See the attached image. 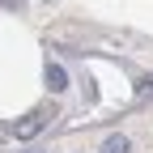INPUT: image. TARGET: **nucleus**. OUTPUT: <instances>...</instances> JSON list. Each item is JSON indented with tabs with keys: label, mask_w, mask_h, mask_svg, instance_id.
Segmentation results:
<instances>
[{
	"label": "nucleus",
	"mask_w": 153,
	"mask_h": 153,
	"mask_svg": "<svg viewBox=\"0 0 153 153\" xmlns=\"http://www.w3.org/2000/svg\"><path fill=\"white\" fill-rule=\"evenodd\" d=\"M43 128H47V115H26V119L13 128V136H17V140H34Z\"/></svg>",
	"instance_id": "obj_1"
},
{
	"label": "nucleus",
	"mask_w": 153,
	"mask_h": 153,
	"mask_svg": "<svg viewBox=\"0 0 153 153\" xmlns=\"http://www.w3.org/2000/svg\"><path fill=\"white\" fill-rule=\"evenodd\" d=\"M102 153H132V140L123 136V132H115V136L102 140Z\"/></svg>",
	"instance_id": "obj_2"
},
{
	"label": "nucleus",
	"mask_w": 153,
	"mask_h": 153,
	"mask_svg": "<svg viewBox=\"0 0 153 153\" xmlns=\"http://www.w3.org/2000/svg\"><path fill=\"white\" fill-rule=\"evenodd\" d=\"M47 85L60 94V89H68V72L60 68V64H47Z\"/></svg>",
	"instance_id": "obj_3"
},
{
	"label": "nucleus",
	"mask_w": 153,
	"mask_h": 153,
	"mask_svg": "<svg viewBox=\"0 0 153 153\" xmlns=\"http://www.w3.org/2000/svg\"><path fill=\"white\" fill-rule=\"evenodd\" d=\"M140 94H153V76H140Z\"/></svg>",
	"instance_id": "obj_4"
},
{
	"label": "nucleus",
	"mask_w": 153,
	"mask_h": 153,
	"mask_svg": "<svg viewBox=\"0 0 153 153\" xmlns=\"http://www.w3.org/2000/svg\"><path fill=\"white\" fill-rule=\"evenodd\" d=\"M0 4H9V9H22V4H26V0H0Z\"/></svg>",
	"instance_id": "obj_5"
}]
</instances>
